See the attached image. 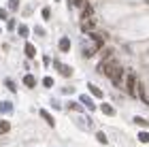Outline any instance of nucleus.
<instances>
[{
	"instance_id": "14",
	"label": "nucleus",
	"mask_w": 149,
	"mask_h": 147,
	"mask_svg": "<svg viewBox=\"0 0 149 147\" xmlns=\"http://www.w3.org/2000/svg\"><path fill=\"white\" fill-rule=\"evenodd\" d=\"M70 49V41H68V38H60V51H68Z\"/></svg>"
},
{
	"instance_id": "20",
	"label": "nucleus",
	"mask_w": 149,
	"mask_h": 147,
	"mask_svg": "<svg viewBox=\"0 0 149 147\" xmlns=\"http://www.w3.org/2000/svg\"><path fill=\"white\" fill-rule=\"evenodd\" d=\"M139 141H141V143H149V132H141V134H139Z\"/></svg>"
},
{
	"instance_id": "25",
	"label": "nucleus",
	"mask_w": 149,
	"mask_h": 147,
	"mask_svg": "<svg viewBox=\"0 0 149 147\" xmlns=\"http://www.w3.org/2000/svg\"><path fill=\"white\" fill-rule=\"evenodd\" d=\"M68 109H70V111H81V105H77V102H72V105H68Z\"/></svg>"
},
{
	"instance_id": "4",
	"label": "nucleus",
	"mask_w": 149,
	"mask_h": 147,
	"mask_svg": "<svg viewBox=\"0 0 149 147\" xmlns=\"http://www.w3.org/2000/svg\"><path fill=\"white\" fill-rule=\"evenodd\" d=\"M81 32H87V34L94 32V22L92 19H83V22H81Z\"/></svg>"
},
{
	"instance_id": "13",
	"label": "nucleus",
	"mask_w": 149,
	"mask_h": 147,
	"mask_svg": "<svg viewBox=\"0 0 149 147\" xmlns=\"http://www.w3.org/2000/svg\"><path fill=\"white\" fill-rule=\"evenodd\" d=\"M136 90H139V96H141V100H143V102H149V96L145 94V88L141 83H136Z\"/></svg>"
},
{
	"instance_id": "28",
	"label": "nucleus",
	"mask_w": 149,
	"mask_h": 147,
	"mask_svg": "<svg viewBox=\"0 0 149 147\" xmlns=\"http://www.w3.org/2000/svg\"><path fill=\"white\" fill-rule=\"evenodd\" d=\"M34 32H36V34H38V36H43V34H45V30H43V28H40V26H36V28H34Z\"/></svg>"
},
{
	"instance_id": "9",
	"label": "nucleus",
	"mask_w": 149,
	"mask_h": 147,
	"mask_svg": "<svg viewBox=\"0 0 149 147\" xmlns=\"http://www.w3.org/2000/svg\"><path fill=\"white\" fill-rule=\"evenodd\" d=\"M11 111H13V102H9V100L0 102V113H11Z\"/></svg>"
},
{
	"instance_id": "1",
	"label": "nucleus",
	"mask_w": 149,
	"mask_h": 147,
	"mask_svg": "<svg viewBox=\"0 0 149 147\" xmlns=\"http://www.w3.org/2000/svg\"><path fill=\"white\" fill-rule=\"evenodd\" d=\"M117 66H119V62H117V60H115V58H109V60H104V62H100V66H98V68L102 70L107 77H111L113 72H115V68H117Z\"/></svg>"
},
{
	"instance_id": "8",
	"label": "nucleus",
	"mask_w": 149,
	"mask_h": 147,
	"mask_svg": "<svg viewBox=\"0 0 149 147\" xmlns=\"http://www.w3.org/2000/svg\"><path fill=\"white\" fill-rule=\"evenodd\" d=\"M92 15H94V6L90 2H85L83 4V19H92Z\"/></svg>"
},
{
	"instance_id": "18",
	"label": "nucleus",
	"mask_w": 149,
	"mask_h": 147,
	"mask_svg": "<svg viewBox=\"0 0 149 147\" xmlns=\"http://www.w3.org/2000/svg\"><path fill=\"white\" fill-rule=\"evenodd\" d=\"M6 6H9L11 11H17L19 9V0H9V4H6Z\"/></svg>"
},
{
	"instance_id": "12",
	"label": "nucleus",
	"mask_w": 149,
	"mask_h": 147,
	"mask_svg": "<svg viewBox=\"0 0 149 147\" xmlns=\"http://www.w3.org/2000/svg\"><path fill=\"white\" fill-rule=\"evenodd\" d=\"M40 115H43V119H45V122H47V124L51 126V128H53V126H56V122H53V117H51V115H49V113H47L45 109H40Z\"/></svg>"
},
{
	"instance_id": "16",
	"label": "nucleus",
	"mask_w": 149,
	"mask_h": 147,
	"mask_svg": "<svg viewBox=\"0 0 149 147\" xmlns=\"http://www.w3.org/2000/svg\"><path fill=\"white\" fill-rule=\"evenodd\" d=\"M26 56H28V58H34L36 56V49H34V45H26Z\"/></svg>"
},
{
	"instance_id": "10",
	"label": "nucleus",
	"mask_w": 149,
	"mask_h": 147,
	"mask_svg": "<svg viewBox=\"0 0 149 147\" xmlns=\"http://www.w3.org/2000/svg\"><path fill=\"white\" fill-rule=\"evenodd\" d=\"M100 109H102V113H104V115H109V117H113V115H115V109H113L109 102H104L102 107H100Z\"/></svg>"
},
{
	"instance_id": "32",
	"label": "nucleus",
	"mask_w": 149,
	"mask_h": 147,
	"mask_svg": "<svg viewBox=\"0 0 149 147\" xmlns=\"http://www.w3.org/2000/svg\"><path fill=\"white\" fill-rule=\"evenodd\" d=\"M0 32H2V30H0Z\"/></svg>"
},
{
	"instance_id": "5",
	"label": "nucleus",
	"mask_w": 149,
	"mask_h": 147,
	"mask_svg": "<svg viewBox=\"0 0 149 147\" xmlns=\"http://www.w3.org/2000/svg\"><path fill=\"white\" fill-rule=\"evenodd\" d=\"M56 68L62 72L64 77H70V75H72V68H70V66H64L62 62H56Z\"/></svg>"
},
{
	"instance_id": "31",
	"label": "nucleus",
	"mask_w": 149,
	"mask_h": 147,
	"mask_svg": "<svg viewBox=\"0 0 149 147\" xmlns=\"http://www.w3.org/2000/svg\"><path fill=\"white\" fill-rule=\"evenodd\" d=\"M0 19H6V11L4 9H0Z\"/></svg>"
},
{
	"instance_id": "30",
	"label": "nucleus",
	"mask_w": 149,
	"mask_h": 147,
	"mask_svg": "<svg viewBox=\"0 0 149 147\" xmlns=\"http://www.w3.org/2000/svg\"><path fill=\"white\" fill-rule=\"evenodd\" d=\"M43 64H45V66H49V64H51V58H49V56H45V58H43Z\"/></svg>"
},
{
	"instance_id": "17",
	"label": "nucleus",
	"mask_w": 149,
	"mask_h": 147,
	"mask_svg": "<svg viewBox=\"0 0 149 147\" xmlns=\"http://www.w3.org/2000/svg\"><path fill=\"white\" fill-rule=\"evenodd\" d=\"M11 130V124L6 122V119H2V122H0V132H9Z\"/></svg>"
},
{
	"instance_id": "21",
	"label": "nucleus",
	"mask_w": 149,
	"mask_h": 147,
	"mask_svg": "<svg viewBox=\"0 0 149 147\" xmlns=\"http://www.w3.org/2000/svg\"><path fill=\"white\" fill-rule=\"evenodd\" d=\"M96 139H98L102 145H107V134H104V132H96Z\"/></svg>"
},
{
	"instance_id": "15",
	"label": "nucleus",
	"mask_w": 149,
	"mask_h": 147,
	"mask_svg": "<svg viewBox=\"0 0 149 147\" xmlns=\"http://www.w3.org/2000/svg\"><path fill=\"white\" fill-rule=\"evenodd\" d=\"M24 83L28 85V88H34V85H36V79L32 77V75H26V77H24Z\"/></svg>"
},
{
	"instance_id": "19",
	"label": "nucleus",
	"mask_w": 149,
	"mask_h": 147,
	"mask_svg": "<svg viewBox=\"0 0 149 147\" xmlns=\"http://www.w3.org/2000/svg\"><path fill=\"white\" fill-rule=\"evenodd\" d=\"M19 36H22V38H26V36H28V26H19Z\"/></svg>"
},
{
	"instance_id": "22",
	"label": "nucleus",
	"mask_w": 149,
	"mask_h": 147,
	"mask_svg": "<svg viewBox=\"0 0 149 147\" xmlns=\"http://www.w3.org/2000/svg\"><path fill=\"white\" fill-rule=\"evenodd\" d=\"M4 85H6V88H9L11 92H15V81H13V79H6V81H4Z\"/></svg>"
},
{
	"instance_id": "26",
	"label": "nucleus",
	"mask_w": 149,
	"mask_h": 147,
	"mask_svg": "<svg viewBox=\"0 0 149 147\" xmlns=\"http://www.w3.org/2000/svg\"><path fill=\"white\" fill-rule=\"evenodd\" d=\"M13 28H15V19H9V24H6V30L13 32Z\"/></svg>"
},
{
	"instance_id": "27",
	"label": "nucleus",
	"mask_w": 149,
	"mask_h": 147,
	"mask_svg": "<svg viewBox=\"0 0 149 147\" xmlns=\"http://www.w3.org/2000/svg\"><path fill=\"white\" fill-rule=\"evenodd\" d=\"M70 2H72L74 6H83V4H85V0H70Z\"/></svg>"
},
{
	"instance_id": "6",
	"label": "nucleus",
	"mask_w": 149,
	"mask_h": 147,
	"mask_svg": "<svg viewBox=\"0 0 149 147\" xmlns=\"http://www.w3.org/2000/svg\"><path fill=\"white\" fill-rule=\"evenodd\" d=\"M92 41H94V45H96V49H102L104 47V38L100 34H96V32H92Z\"/></svg>"
},
{
	"instance_id": "29",
	"label": "nucleus",
	"mask_w": 149,
	"mask_h": 147,
	"mask_svg": "<svg viewBox=\"0 0 149 147\" xmlns=\"http://www.w3.org/2000/svg\"><path fill=\"white\" fill-rule=\"evenodd\" d=\"M49 15H51V11H49V9H43V17L49 19Z\"/></svg>"
},
{
	"instance_id": "11",
	"label": "nucleus",
	"mask_w": 149,
	"mask_h": 147,
	"mask_svg": "<svg viewBox=\"0 0 149 147\" xmlns=\"http://www.w3.org/2000/svg\"><path fill=\"white\" fill-rule=\"evenodd\" d=\"M81 105H85L90 111H94V109H96V105H94V102H92V98H87V96H81Z\"/></svg>"
},
{
	"instance_id": "2",
	"label": "nucleus",
	"mask_w": 149,
	"mask_h": 147,
	"mask_svg": "<svg viewBox=\"0 0 149 147\" xmlns=\"http://www.w3.org/2000/svg\"><path fill=\"white\" fill-rule=\"evenodd\" d=\"M128 94H130V96L136 94V77H134V72L128 75Z\"/></svg>"
},
{
	"instance_id": "23",
	"label": "nucleus",
	"mask_w": 149,
	"mask_h": 147,
	"mask_svg": "<svg viewBox=\"0 0 149 147\" xmlns=\"http://www.w3.org/2000/svg\"><path fill=\"white\" fill-rule=\"evenodd\" d=\"M43 85H45V88H51V85H53V79H51V77H45V79H43Z\"/></svg>"
},
{
	"instance_id": "24",
	"label": "nucleus",
	"mask_w": 149,
	"mask_h": 147,
	"mask_svg": "<svg viewBox=\"0 0 149 147\" xmlns=\"http://www.w3.org/2000/svg\"><path fill=\"white\" fill-rule=\"evenodd\" d=\"M134 124H139V126H149V124L145 122L143 117H134Z\"/></svg>"
},
{
	"instance_id": "7",
	"label": "nucleus",
	"mask_w": 149,
	"mask_h": 147,
	"mask_svg": "<svg viewBox=\"0 0 149 147\" xmlns=\"http://www.w3.org/2000/svg\"><path fill=\"white\" fill-rule=\"evenodd\" d=\"M87 90L92 92V96H96V98H102L104 94H102V90L98 88V85H94V83H87Z\"/></svg>"
},
{
	"instance_id": "3",
	"label": "nucleus",
	"mask_w": 149,
	"mask_h": 147,
	"mask_svg": "<svg viewBox=\"0 0 149 147\" xmlns=\"http://www.w3.org/2000/svg\"><path fill=\"white\" fill-rule=\"evenodd\" d=\"M121 77H124V70H121V66H117V68H115V72H113L109 79H111L115 85H119V83H121Z\"/></svg>"
}]
</instances>
